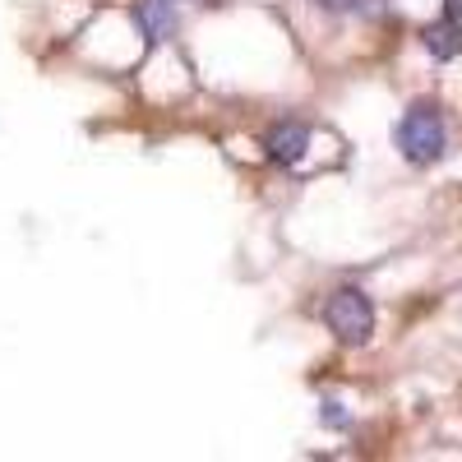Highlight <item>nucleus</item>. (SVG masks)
I'll return each instance as SVG.
<instances>
[{
    "mask_svg": "<svg viewBox=\"0 0 462 462\" xmlns=\"http://www.w3.org/2000/svg\"><path fill=\"white\" fill-rule=\"evenodd\" d=\"M324 420H328V426H346V411H342V402H324Z\"/></svg>",
    "mask_w": 462,
    "mask_h": 462,
    "instance_id": "nucleus-7",
    "label": "nucleus"
},
{
    "mask_svg": "<svg viewBox=\"0 0 462 462\" xmlns=\"http://www.w3.org/2000/svg\"><path fill=\"white\" fill-rule=\"evenodd\" d=\"M398 148H402V158L416 162V167H430L444 158V148H448V130H444V116L439 106L430 102H411L402 111V121H398Z\"/></svg>",
    "mask_w": 462,
    "mask_h": 462,
    "instance_id": "nucleus-1",
    "label": "nucleus"
},
{
    "mask_svg": "<svg viewBox=\"0 0 462 462\" xmlns=\"http://www.w3.org/2000/svg\"><path fill=\"white\" fill-rule=\"evenodd\" d=\"M324 324L337 342H365L374 333V305L361 287H337L324 305Z\"/></svg>",
    "mask_w": 462,
    "mask_h": 462,
    "instance_id": "nucleus-2",
    "label": "nucleus"
},
{
    "mask_svg": "<svg viewBox=\"0 0 462 462\" xmlns=\"http://www.w3.org/2000/svg\"><path fill=\"white\" fill-rule=\"evenodd\" d=\"M444 14H448V19H457V23H462V0H448V5H444Z\"/></svg>",
    "mask_w": 462,
    "mask_h": 462,
    "instance_id": "nucleus-8",
    "label": "nucleus"
},
{
    "mask_svg": "<svg viewBox=\"0 0 462 462\" xmlns=\"http://www.w3.org/2000/svg\"><path fill=\"white\" fill-rule=\"evenodd\" d=\"M134 23H139V32L148 37V42H167V37L176 32V10L167 5V0H139Z\"/></svg>",
    "mask_w": 462,
    "mask_h": 462,
    "instance_id": "nucleus-4",
    "label": "nucleus"
},
{
    "mask_svg": "<svg viewBox=\"0 0 462 462\" xmlns=\"http://www.w3.org/2000/svg\"><path fill=\"white\" fill-rule=\"evenodd\" d=\"M315 5H319V10H328V14H352V10L361 5V0H315Z\"/></svg>",
    "mask_w": 462,
    "mask_h": 462,
    "instance_id": "nucleus-6",
    "label": "nucleus"
},
{
    "mask_svg": "<svg viewBox=\"0 0 462 462\" xmlns=\"http://www.w3.org/2000/svg\"><path fill=\"white\" fill-rule=\"evenodd\" d=\"M263 148H268V158H273V162L291 167V162H300V158H305V148H310V130H305L300 121H282V125L268 130Z\"/></svg>",
    "mask_w": 462,
    "mask_h": 462,
    "instance_id": "nucleus-3",
    "label": "nucleus"
},
{
    "mask_svg": "<svg viewBox=\"0 0 462 462\" xmlns=\"http://www.w3.org/2000/svg\"><path fill=\"white\" fill-rule=\"evenodd\" d=\"M420 42H426V51H430L435 60H453V56H462V23L444 14L439 23L426 28V37H420Z\"/></svg>",
    "mask_w": 462,
    "mask_h": 462,
    "instance_id": "nucleus-5",
    "label": "nucleus"
}]
</instances>
